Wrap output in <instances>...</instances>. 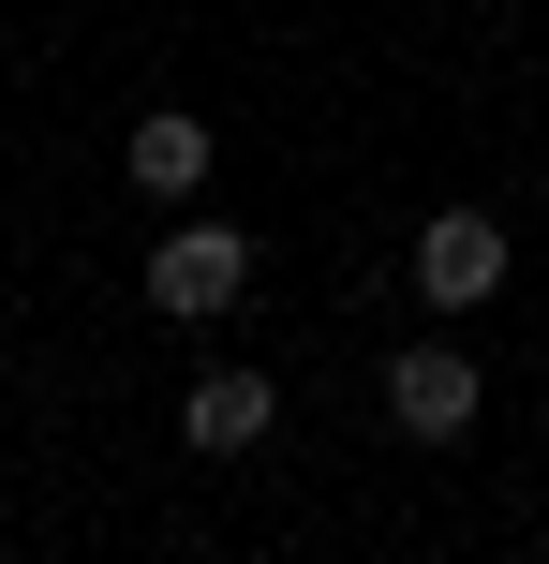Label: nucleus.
Wrapping results in <instances>:
<instances>
[{"mask_svg": "<svg viewBox=\"0 0 549 564\" xmlns=\"http://www.w3.org/2000/svg\"><path fill=\"white\" fill-rule=\"evenodd\" d=\"M475 401H491V387H475L461 341H402V357H386V431H416V446H461Z\"/></svg>", "mask_w": 549, "mask_h": 564, "instance_id": "obj_1", "label": "nucleus"}, {"mask_svg": "<svg viewBox=\"0 0 549 564\" xmlns=\"http://www.w3.org/2000/svg\"><path fill=\"white\" fill-rule=\"evenodd\" d=\"M149 297H164L178 327H208V312H238V297H253V238H238V224H178L164 253H149Z\"/></svg>", "mask_w": 549, "mask_h": 564, "instance_id": "obj_2", "label": "nucleus"}, {"mask_svg": "<svg viewBox=\"0 0 549 564\" xmlns=\"http://www.w3.org/2000/svg\"><path fill=\"white\" fill-rule=\"evenodd\" d=\"M208 164H223V149H208V119H194V105H149V119H134V149H119V178H134L149 208H194V194H208Z\"/></svg>", "mask_w": 549, "mask_h": 564, "instance_id": "obj_4", "label": "nucleus"}, {"mask_svg": "<svg viewBox=\"0 0 549 564\" xmlns=\"http://www.w3.org/2000/svg\"><path fill=\"white\" fill-rule=\"evenodd\" d=\"M267 416H283V387H267V371H208V387H178V431H194L208 460L267 446Z\"/></svg>", "mask_w": 549, "mask_h": 564, "instance_id": "obj_5", "label": "nucleus"}, {"mask_svg": "<svg viewBox=\"0 0 549 564\" xmlns=\"http://www.w3.org/2000/svg\"><path fill=\"white\" fill-rule=\"evenodd\" d=\"M491 282H505V224L491 208H431L416 224V297L431 312H491Z\"/></svg>", "mask_w": 549, "mask_h": 564, "instance_id": "obj_3", "label": "nucleus"}]
</instances>
